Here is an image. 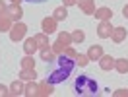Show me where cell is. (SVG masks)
Wrapping results in <instances>:
<instances>
[{
	"mask_svg": "<svg viewBox=\"0 0 128 97\" xmlns=\"http://www.w3.org/2000/svg\"><path fill=\"white\" fill-rule=\"evenodd\" d=\"M126 35H128V31H126V27H112V33H111V37L109 39H112V43H122V41L126 39Z\"/></svg>",
	"mask_w": 128,
	"mask_h": 97,
	"instance_id": "9c48e42d",
	"label": "cell"
},
{
	"mask_svg": "<svg viewBox=\"0 0 128 97\" xmlns=\"http://www.w3.org/2000/svg\"><path fill=\"white\" fill-rule=\"evenodd\" d=\"M52 93H54V86L48 84V82L45 80V82H41V84H39L35 95H37V97H48V95H52Z\"/></svg>",
	"mask_w": 128,
	"mask_h": 97,
	"instance_id": "52a82bcc",
	"label": "cell"
},
{
	"mask_svg": "<svg viewBox=\"0 0 128 97\" xmlns=\"http://www.w3.org/2000/svg\"><path fill=\"white\" fill-rule=\"evenodd\" d=\"M52 18H54L56 22H64L66 18H68V10H66V6H58V8H54V12H52Z\"/></svg>",
	"mask_w": 128,
	"mask_h": 97,
	"instance_id": "d6986e66",
	"label": "cell"
},
{
	"mask_svg": "<svg viewBox=\"0 0 128 97\" xmlns=\"http://www.w3.org/2000/svg\"><path fill=\"white\" fill-rule=\"evenodd\" d=\"M37 88H39V84H35V80H29L27 84H25L24 95H27V97H33L35 93H37Z\"/></svg>",
	"mask_w": 128,
	"mask_h": 97,
	"instance_id": "44dd1931",
	"label": "cell"
},
{
	"mask_svg": "<svg viewBox=\"0 0 128 97\" xmlns=\"http://www.w3.org/2000/svg\"><path fill=\"white\" fill-rule=\"evenodd\" d=\"M24 89H25V84L24 80H16V82H12V86H10V95H24Z\"/></svg>",
	"mask_w": 128,
	"mask_h": 97,
	"instance_id": "9a60e30c",
	"label": "cell"
},
{
	"mask_svg": "<svg viewBox=\"0 0 128 97\" xmlns=\"http://www.w3.org/2000/svg\"><path fill=\"white\" fill-rule=\"evenodd\" d=\"M122 16H124V18H128V4L124 6V8H122Z\"/></svg>",
	"mask_w": 128,
	"mask_h": 97,
	"instance_id": "1f68e13d",
	"label": "cell"
},
{
	"mask_svg": "<svg viewBox=\"0 0 128 97\" xmlns=\"http://www.w3.org/2000/svg\"><path fill=\"white\" fill-rule=\"evenodd\" d=\"M35 37V43H37V47L39 48H45V47H50V43H48V35L47 33H37V35H33Z\"/></svg>",
	"mask_w": 128,
	"mask_h": 97,
	"instance_id": "ac0fdd59",
	"label": "cell"
},
{
	"mask_svg": "<svg viewBox=\"0 0 128 97\" xmlns=\"http://www.w3.org/2000/svg\"><path fill=\"white\" fill-rule=\"evenodd\" d=\"M29 2H35V4H41V2H47V0H29Z\"/></svg>",
	"mask_w": 128,
	"mask_h": 97,
	"instance_id": "d6a6232c",
	"label": "cell"
},
{
	"mask_svg": "<svg viewBox=\"0 0 128 97\" xmlns=\"http://www.w3.org/2000/svg\"><path fill=\"white\" fill-rule=\"evenodd\" d=\"M12 25H14V22H12L6 14H0V33L10 31V29H12Z\"/></svg>",
	"mask_w": 128,
	"mask_h": 97,
	"instance_id": "e0dca14e",
	"label": "cell"
},
{
	"mask_svg": "<svg viewBox=\"0 0 128 97\" xmlns=\"http://www.w3.org/2000/svg\"><path fill=\"white\" fill-rule=\"evenodd\" d=\"M39 54H41V60H45L47 64H52L56 60V54L52 52L50 47H45V48H39Z\"/></svg>",
	"mask_w": 128,
	"mask_h": 97,
	"instance_id": "4fadbf2b",
	"label": "cell"
},
{
	"mask_svg": "<svg viewBox=\"0 0 128 97\" xmlns=\"http://www.w3.org/2000/svg\"><path fill=\"white\" fill-rule=\"evenodd\" d=\"M114 70L118 74H128V58H114Z\"/></svg>",
	"mask_w": 128,
	"mask_h": 97,
	"instance_id": "2e32d148",
	"label": "cell"
},
{
	"mask_svg": "<svg viewBox=\"0 0 128 97\" xmlns=\"http://www.w3.org/2000/svg\"><path fill=\"white\" fill-rule=\"evenodd\" d=\"M84 41H86V33L82 31V29H76V31L72 33V45H80Z\"/></svg>",
	"mask_w": 128,
	"mask_h": 97,
	"instance_id": "603a6c76",
	"label": "cell"
},
{
	"mask_svg": "<svg viewBox=\"0 0 128 97\" xmlns=\"http://www.w3.org/2000/svg\"><path fill=\"white\" fill-rule=\"evenodd\" d=\"M6 95H10V88H6V86L0 84V97H6Z\"/></svg>",
	"mask_w": 128,
	"mask_h": 97,
	"instance_id": "f1b7e54d",
	"label": "cell"
},
{
	"mask_svg": "<svg viewBox=\"0 0 128 97\" xmlns=\"http://www.w3.org/2000/svg\"><path fill=\"white\" fill-rule=\"evenodd\" d=\"M99 68L105 70V72L112 70V68H114V58H112L111 54H103V56L99 58Z\"/></svg>",
	"mask_w": 128,
	"mask_h": 97,
	"instance_id": "8fae6325",
	"label": "cell"
},
{
	"mask_svg": "<svg viewBox=\"0 0 128 97\" xmlns=\"http://www.w3.org/2000/svg\"><path fill=\"white\" fill-rule=\"evenodd\" d=\"M111 33H112L111 20H109V22H99V25H97V35H99L101 39H109Z\"/></svg>",
	"mask_w": 128,
	"mask_h": 97,
	"instance_id": "5b68a950",
	"label": "cell"
},
{
	"mask_svg": "<svg viewBox=\"0 0 128 97\" xmlns=\"http://www.w3.org/2000/svg\"><path fill=\"white\" fill-rule=\"evenodd\" d=\"M93 16L99 20V22H109L112 18V12H111V8H107V6H101V8H97L95 10V14Z\"/></svg>",
	"mask_w": 128,
	"mask_h": 97,
	"instance_id": "7c38bea8",
	"label": "cell"
},
{
	"mask_svg": "<svg viewBox=\"0 0 128 97\" xmlns=\"http://www.w3.org/2000/svg\"><path fill=\"white\" fill-rule=\"evenodd\" d=\"M76 64L80 66V68H86V66L89 64V56H88V54H80V52H78V56H76Z\"/></svg>",
	"mask_w": 128,
	"mask_h": 97,
	"instance_id": "d4e9b609",
	"label": "cell"
},
{
	"mask_svg": "<svg viewBox=\"0 0 128 97\" xmlns=\"http://www.w3.org/2000/svg\"><path fill=\"white\" fill-rule=\"evenodd\" d=\"M12 4H22V0H10Z\"/></svg>",
	"mask_w": 128,
	"mask_h": 97,
	"instance_id": "836d02e7",
	"label": "cell"
},
{
	"mask_svg": "<svg viewBox=\"0 0 128 97\" xmlns=\"http://www.w3.org/2000/svg\"><path fill=\"white\" fill-rule=\"evenodd\" d=\"M6 16L12 20V22H22V18H24V10L20 4H8V8H6Z\"/></svg>",
	"mask_w": 128,
	"mask_h": 97,
	"instance_id": "277c9868",
	"label": "cell"
},
{
	"mask_svg": "<svg viewBox=\"0 0 128 97\" xmlns=\"http://www.w3.org/2000/svg\"><path fill=\"white\" fill-rule=\"evenodd\" d=\"M54 64H56L54 68H52L50 72H47V82L52 84V86L64 82L72 74L74 66H76V58H70V56H66V54H58L56 60H54Z\"/></svg>",
	"mask_w": 128,
	"mask_h": 97,
	"instance_id": "6da1fadb",
	"label": "cell"
},
{
	"mask_svg": "<svg viewBox=\"0 0 128 97\" xmlns=\"http://www.w3.org/2000/svg\"><path fill=\"white\" fill-rule=\"evenodd\" d=\"M64 2V6L68 8V6H74V4H78V0H62Z\"/></svg>",
	"mask_w": 128,
	"mask_h": 97,
	"instance_id": "4dcf8cb0",
	"label": "cell"
},
{
	"mask_svg": "<svg viewBox=\"0 0 128 97\" xmlns=\"http://www.w3.org/2000/svg\"><path fill=\"white\" fill-rule=\"evenodd\" d=\"M22 68H24V70L35 68V60H33V54H25V56L22 58Z\"/></svg>",
	"mask_w": 128,
	"mask_h": 97,
	"instance_id": "cb8c5ba5",
	"label": "cell"
},
{
	"mask_svg": "<svg viewBox=\"0 0 128 97\" xmlns=\"http://www.w3.org/2000/svg\"><path fill=\"white\" fill-rule=\"evenodd\" d=\"M50 48H52V52H54L56 56H58V54H62V52H64V48H66V47H64L60 41H54V43L50 45Z\"/></svg>",
	"mask_w": 128,
	"mask_h": 97,
	"instance_id": "484cf974",
	"label": "cell"
},
{
	"mask_svg": "<svg viewBox=\"0 0 128 97\" xmlns=\"http://www.w3.org/2000/svg\"><path fill=\"white\" fill-rule=\"evenodd\" d=\"M62 54H66V56H70V58H76V56H78L76 48H72V47H66V48H64V52H62Z\"/></svg>",
	"mask_w": 128,
	"mask_h": 97,
	"instance_id": "83f0119b",
	"label": "cell"
},
{
	"mask_svg": "<svg viewBox=\"0 0 128 97\" xmlns=\"http://www.w3.org/2000/svg\"><path fill=\"white\" fill-rule=\"evenodd\" d=\"M86 54L89 56V60H99V58L103 56L105 52H103V47H101V45H91V47H89V50L86 52Z\"/></svg>",
	"mask_w": 128,
	"mask_h": 97,
	"instance_id": "5bb4252c",
	"label": "cell"
},
{
	"mask_svg": "<svg viewBox=\"0 0 128 97\" xmlns=\"http://www.w3.org/2000/svg\"><path fill=\"white\" fill-rule=\"evenodd\" d=\"M56 41H60L64 47H70V45H72V33L60 31V33H58V37H56Z\"/></svg>",
	"mask_w": 128,
	"mask_h": 97,
	"instance_id": "7402d4cb",
	"label": "cell"
},
{
	"mask_svg": "<svg viewBox=\"0 0 128 97\" xmlns=\"http://www.w3.org/2000/svg\"><path fill=\"white\" fill-rule=\"evenodd\" d=\"M10 39L14 41V43H18V41H24L25 35H27V25L22 24V22H14V25H12V29H10Z\"/></svg>",
	"mask_w": 128,
	"mask_h": 97,
	"instance_id": "3957f363",
	"label": "cell"
},
{
	"mask_svg": "<svg viewBox=\"0 0 128 97\" xmlns=\"http://www.w3.org/2000/svg\"><path fill=\"white\" fill-rule=\"evenodd\" d=\"M112 97H128V88H120L116 91H112Z\"/></svg>",
	"mask_w": 128,
	"mask_h": 97,
	"instance_id": "4316f807",
	"label": "cell"
},
{
	"mask_svg": "<svg viewBox=\"0 0 128 97\" xmlns=\"http://www.w3.org/2000/svg\"><path fill=\"white\" fill-rule=\"evenodd\" d=\"M74 91L80 97H95L99 93V84L89 76H78L74 82Z\"/></svg>",
	"mask_w": 128,
	"mask_h": 97,
	"instance_id": "7a4b0ae2",
	"label": "cell"
},
{
	"mask_svg": "<svg viewBox=\"0 0 128 97\" xmlns=\"http://www.w3.org/2000/svg\"><path fill=\"white\" fill-rule=\"evenodd\" d=\"M35 78H37V70H35V68H29V70H24V68H22V72H20V80L29 82V80H35Z\"/></svg>",
	"mask_w": 128,
	"mask_h": 97,
	"instance_id": "ffe728a7",
	"label": "cell"
},
{
	"mask_svg": "<svg viewBox=\"0 0 128 97\" xmlns=\"http://www.w3.org/2000/svg\"><path fill=\"white\" fill-rule=\"evenodd\" d=\"M39 50L37 43H35V37H25L24 39V52L25 54H35Z\"/></svg>",
	"mask_w": 128,
	"mask_h": 97,
	"instance_id": "30bf717a",
	"label": "cell"
},
{
	"mask_svg": "<svg viewBox=\"0 0 128 97\" xmlns=\"http://www.w3.org/2000/svg\"><path fill=\"white\" fill-rule=\"evenodd\" d=\"M6 8H8V4L4 0H0V14H6Z\"/></svg>",
	"mask_w": 128,
	"mask_h": 97,
	"instance_id": "f546056e",
	"label": "cell"
},
{
	"mask_svg": "<svg viewBox=\"0 0 128 97\" xmlns=\"http://www.w3.org/2000/svg\"><path fill=\"white\" fill-rule=\"evenodd\" d=\"M78 6L86 16H93L95 14V0H78Z\"/></svg>",
	"mask_w": 128,
	"mask_h": 97,
	"instance_id": "ba28073f",
	"label": "cell"
},
{
	"mask_svg": "<svg viewBox=\"0 0 128 97\" xmlns=\"http://www.w3.org/2000/svg\"><path fill=\"white\" fill-rule=\"evenodd\" d=\"M56 22L54 18L50 16V18H45L43 22H41V29H43V33H47V35H52V33L56 31Z\"/></svg>",
	"mask_w": 128,
	"mask_h": 97,
	"instance_id": "8992f818",
	"label": "cell"
}]
</instances>
